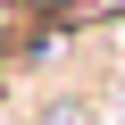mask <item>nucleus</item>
<instances>
[{"instance_id": "nucleus-1", "label": "nucleus", "mask_w": 125, "mask_h": 125, "mask_svg": "<svg viewBox=\"0 0 125 125\" xmlns=\"http://www.w3.org/2000/svg\"><path fill=\"white\" fill-rule=\"evenodd\" d=\"M17 9H33V17H67L75 0H17Z\"/></svg>"}]
</instances>
